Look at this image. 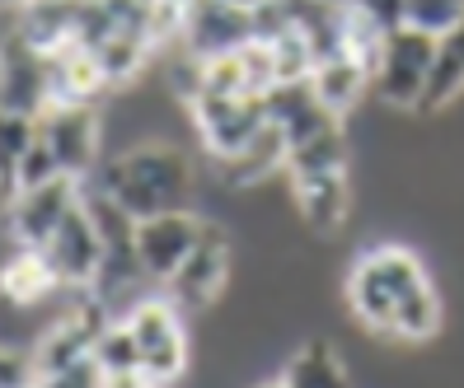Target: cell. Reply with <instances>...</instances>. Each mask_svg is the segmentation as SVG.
Segmentation results:
<instances>
[{
    "mask_svg": "<svg viewBox=\"0 0 464 388\" xmlns=\"http://www.w3.org/2000/svg\"><path fill=\"white\" fill-rule=\"evenodd\" d=\"M52 108L47 99V57L24 43L14 29L0 33V113H14V118H43Z\"/></svg>",
    "mask_w": 464,
    "mask_h": 388,
    "instance_id": "30bf717a",
    "label": "cell"
},
{
    "mask_svg": "<svg viewBox=\"0 0 464 388\" xmlns=\"http://www.w3.org/2000/svg\"><path fill=\"white\" fill-rule=\"evenodd\" d=\"M216 169H221V183L226 187H258L272 174H286V136L267 122L235 159H221Z\"/></svg>",
    "mask_w": 464,
    "mask_h": 388,
    "instance_id": "2e32d148",
    "label": "cell"
},
{
    "mask_svg": "<svg viewBox=\"0 0 464 388\" xmlns=\"http://www.w3.org/2000/svg\"><path fill=\"white\" fill-rule=\"evenodd\" d=\"M310 90L319 99V108H329L334 118H347L371 90V75L352 62V57H329L310 71Z\"/></svg>",
    "mask_w": 464,
    "mask_h": 388,
    "instance_id": "d6986e66",
    "label": "cell"
},
{
    "mask_svg": "<svg viewBox=\"0 0 464 388\" xmlns=\"http://www.w3.org/2000/svg\"><path fill=\"white\" fill-rule=\"evenodd\" d=\"M295 215L310 234L329 239L352 220V178L347 174H314V178H286Z\"/></svg>",
    "mask_w": 464,
    "mask_h": 388,
    "instance_id": "4fadbf2b",
    "label": "cell"
},
{
    "mask_svg": "<svg viewBox=\"0 0 464 388\" xmlns=\"http://www.w3.org/2000/svg\"><path fill=\"white\" fill-rule=\"evenodd\" d=\"M459 19H464V0H403V24L431 33V38L455 29Z\"/></svg>",
    "mask_w": 464,
    "mask_h": 388,
    "instance_id": "603a6c76",
    "label": "cell"
},
{
    "mask_svg": "<svg viewBox=\"0 0 464 388\" xmlns=\"http://www.w3.org/2000/svg\"><path fill=\"white\" fill-rule=\"evenodd\" d=\"M221 5H235V10H254V5H263V0H221Z\"/></svg>",
    "mask_w": 464,
    "mask_h": 388,
    "instance_id": "4316f807",
    "label": "cell"
},
{
    "mask_svg": "<svg viewBox=\"0 0 464 388\" xmlns=\"http://www.w3.org/2000/svg\"><path fill=\"white\" fill-rule=\"evenodd\" d=\"M38 141L52 150L57 169L75 183H85L94 174V164L103 159V118L94 103H62L47 108L38 118Z\"/></svg>",
    "mask_w": 464,
    "mask_h": 388,
    "instance_id": "8992f818",
    "label": "cell"
},
{
    "mask_svg": "<svg viewBox=\"0 0 464 388\" xmlns=\"http://www.w3.org/2000/svg\"><path fill=\"white\" fill-rule=\"evenodd\" d=\"M94 62H99L103 85L108 90H122V85H131V80L155 62V52H150V43L141 33H113L108 43L94 47Z\"/></svg>",
    "mask_w": 464,
    "mask_h": 388,
    "instance_id": "ffe728a7",
    "label": "cell"
},
{
    "mask_svg": "<svg viewBox=\"0 0 464 388\" xmlns=\"http://www.w3.org/2000/svg\"><path fill=\"white\" fill-rule=\"evenodd\" d=\"M103 197H113L131 220H150L160 211H188L198 187L193 155L174 141H146L122 155H108L85 178Z\"/></svg>",
    "mask_w": 464,
    "mask_h": 388,
    "instance_id": "6da1fadb",
    "label": "cell"
},
{
    "mask_svg": "<svg viewBox=\"0 0 464 388\" xmlns=\"http://www.w3.org/2000/svg\"><path fill=\"white\" fill-rule=\"evenodd\" d=\"M38 253L47 258L52 276H57V286H66V290H90L99 267H103V243H99L94 225H90L85 206H75L57 225V234L38 248Z\"/></svg>",
    "mask_w": 464,
    "mask_h": 388,
    "instance_id": "8fae6325",
    "label": "cell"
},
{
    "mask_svg": "<svg viewBox=\"0 0 464 388\" xmlns=\"http://www.w3.org/2000/svg\"><path fill=\"white\" fill-rule=\"evenodd\" d=\"M254 388H282V379H267V383H254Z\"/></svg>",
    "mask_w": 464,
    "mask_h": 388,
    "instance_id": "83f0119b",
    "label": "cell"
},
{
    "mask_svg": "<svg viewBox=\"0 0 464 388\" xmlns=\"http://www.w3.org/2000/svg\"><path fill=\"white\" fill-rule=\"evenodd\" d=\"M34 141H38V122H34V118L0 113V202H10V197H14L19 159L34 150Z\"/></svg>",
    "mask_w": 464,
    "mask_h": 388,
    "instance_id": "44dd1931",
    "label": "cell"
},
{
    "mask_svg": "<svg viewBox=\"0 0 464 388\" xmlns=\"http://www.w3.org/2000/svg\"><path fill=\"white\" fill-rule=\"evenodd\" d=\"M188 118H193L207 155L221 164V159H235V155L267 127V108H263V99H254V94H239V99L198 94L193 103H188Z\"/></svg>",
    "mask_w": 464,
    "mask_h": 388,
    "instance_id": "52a82bcc",
    "label": "cell"
},
{
    "mask_svg": "<svg viewBox=\"0 0 464 388\" xmlns=\"http://www.w3.org/2000/svg\"><path fill=\"white\" fill-rule=\"evenodd\" d=\"M57 276H52L47 258L38 248H10L0 258V299L14 304V309H43L57 295Z\"/></svg>",
    "mask_w": 464,
    "mask_h": 388,
    "instance_id": "5bb4252c",
    "label": "cell"
},
{
    "mask_svg": "<svg viewBox=\"0 0 464 388\" xmlns=\"http://www.w3.org/2000/svg\"><path fill=\"white\" fill-rule=\"evenodd\" d=\"M0 388H38L34 351H24V346H0Z\"/></svg>",
    "mask_w": 464,
    "mask_h": 388,
    "instance_id": "d4e9b609",
    "label": "cell"
},
{
    "mask_svg": "<svg viewBox=\"0 0 464 388\" xmlns=\"http://www.w3.org/2000/svg\"><path fill=\"white\" fill-rule=\"evenodd\" d=\"M459 94H464V19L436 38V62H431L427 94H422V103H418V113H422V118L441 113V108H450Z\"/></svg>",
    "mask_w": 464,
    "mask_h": 388,
    "instance_id": "ac0fdd59",
    "label": "cell"
},
{
    "mask_svg": "<svg viewBox=\"0 0 464 388\" xmlns=\"http://www.w3.org/2000/svg\"><path fill=\"white\" fill-rule=\"evenodd\" d=\"M352 10H362L371 24H380L385 33L403 29V0H347Z\"/></svg>",
    "mask_w": 464,
    "mask_h": 388,
    "instance_id": "484cf974",
    "label": "cell"
},
{
    "mask_svg": "<svg viewBox=\"0 0 464 388\" xmlns=\"http://www.w3.org/2000/svg\"><path fill=\"white\" fill-rule=\"evenodd\" d=\"M277 379H282V388H352V374L343 365V351L334 342H324V337L300 342Z\"/></svg>",
    "mask_w": 464,
    "mask_h": 388,
    "instance_id": "e0dca14e",
    "label": "cell"
},
{
    "mask_svg": "<svg viewBox=\"0 0 464 388\" xmlns=\"http://www.w3.org/2000/svg\"><path fill=\"white\" fill-rule=\"evenodd\" d=\"M347 127L329 122L310 136L286 146V178H314V174H347Z\"/></svg>",
    "mask_w": 464,
    "mask_h": 388,
    "instance_id": "9a60e30c",
    "label": "cell"
},
{
    "mask_svg": "<svg viewBox=\"0 0 464 388\" xmlns=\"http://www.w3.org/2000/svg\"><path fill=\"white\" fill-rule=\"evenodd\" d=\"M80 206V183L75 178H52L34 192H19L0 211V225H5L10 248H43L57 225Z\"/></svg>",
    "mask_w": 464,
    "mask_h": 388,
    "instance_id": "ba28073f",
    "label": "cell"
},
{
    "mask_svg": "<svg viewBox=\"0 0 464 388\" xmlns=\"http://www.w3.org/2000/svg\"><path fill=\"white\" fill-rule=\"evenodd\" d=\"M207 220L188 206V211H160L150 220H136V262H141L146 281L165 286L169 276L188 262V253L198 248Z\"/></svg>",
    "mask_w": 464,
    "mask_h": 388,
    "instance_id": "9c48e42d",
    "label": "cell"
},
{
    "mask_svg": "<svg viewBox=\"0 0 464 388\" xmlns=\"http://www.w3.org/2000/svg\"><path fill=\"white\" fill-rule=\"evenodd\" d=\"M249 38H254L249 10L221 5V0H188L183 47L193 52V57H202V62H211V57H226V52H239Z\"/></svg>",
    "mask_w": 464,
    "mask_h": 388,
    "instance_id": "7c38bea8",
    "label": "cell"
},
{
    "mask_svg": "<svg viewBox=\"0 0 464 388\" xmlns=\"http://www.w3.org/2000/svg\"><path fill=\"white\" fill-rule=\"evenodd\" d=\"M90 360L99 365L103 379H127V374H141V351H136L127 323H108L99 332V342L90 351Z\"/></svg>",
    "mask_w": 464,
    "mask_h": 388,
    "instance_id": "7402d4cb",
    "label": "cell"
},
{
    "mask_svg": "<svg viewBox=\"0 0 464 388\" xmlns=\"http://www.w3.org/2000/svg\"><path fill=\"white\" fill-rule=\"evenodd\" d=\"M431 286V276L422 267V258L403 243H380L371 253H362L347 271V309L366 332L390 337L394 309L403 299H413Z\"/></svg>",
    "mask_w": 464,
    "mask_h": 388,
    "instance_id": "7a4b0ae2",
    "label": "cell"
},
{
    "mask_svg": "<svg viewBox=\"0 0 464 388\" xmlns=\"http://www.w3.org/2000/svg\"><path fill=\"white\" fill-rule=\"evenodd\" d=\"M436 62V38L422 29H394L380 47V62L371 75V90L385 108H399V113H418V103L427 94V75Z\"/></svg>",
    "mask_w": 464,
    "mask_h": 388,
    "instance_id": "5b68a950",
    "label": "cell"
},
{
    "mask_svg": "<svg viewBox=\"0 0 464 388\" xmlns=\"http://www.w3.org/2000/svg\"><path fill=\"white\" fill-rule=\"evenodd\" d=\"M202 220H207V215H202ZM230 267H235L230 230H226V225H216V220H207L198 248L188 253V262L169 276V281L160 286V295H165L183 318H188V314H207L211 304L226 295V286H230Z\"/></svg>",
    "mask_w": 464,
    "mask_h": 388,
    "instance_id": "277c9868",
    "label": "cell"
},
{
    "mask_svg": "<svg viewBox=\"0 0 464 388\" xmlns=\"http://www.w3.org/2000/svg\"><path fill=\"white\" fill-rule=\"evenodd\" d=\"M52 178H66V174L57 169V159H52V150H47L43 141H34V150L19 159V174H14V197H19V192H34V187L52 183Z\"/></svg>",
    "mask_w": 464,
    "mask_h": 388,
    "instance_id": "cb8c5ba5",
    "label": "cell"
},
{
    "mask_svg": "<svg viewBox=\"0 0 464 388\" xmlns=\"http://www.w3.org/2000/svg\"><path fill=\"white\" fill-rule=\"evenodd\" d=\"M118 323H127L136 351H141V374H146V383L174 388V383L188 374V327H183V314L174 309L165 295L136 299Z\"/></svg>",
    "mask_w": 464,
    "mask_h": 388,
    "instance_id": "3957f363",
    "label": "cell"
}]
</instances>
